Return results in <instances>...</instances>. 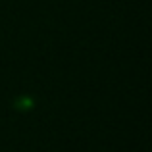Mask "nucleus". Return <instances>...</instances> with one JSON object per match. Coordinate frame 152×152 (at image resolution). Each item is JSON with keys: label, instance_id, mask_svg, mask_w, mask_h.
Segmentation results:
<instances>
[]
</instances>
